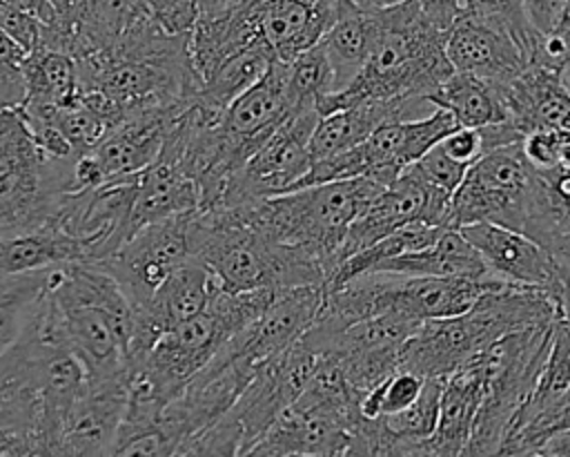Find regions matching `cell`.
I'll use <instances>...</instances> for the list:
<instances>
[{"label":"cell","mask_w":570,"mask_h":457,"mask_svg":"<svg viewBox=\"0 0 570 457\" xmlns=\"http://www.w3.org/2000/svg\"><path fill=\"white\" fill-rule=\"evenodd\" d=\"M285 74L287 60L274 58L267 71L225 107L220 129L238 167L247 163V158L292 111L285 89Z\"/></svg>","instance_id":"obj_15"},{"label":"cell","mask_w":570,"mask_h":457,"mask_svg":"<svg viewBox=\"0 0 570 457\" xmlns=\"http://www.w3.org/2000/svg\"><path fill=\"white\" fill-rule=\"evenodd\" d=\"M24 49L0 29V109H18L27 96Z\"/></svg>","instance_id":"obj_35"},{"label":"cell","mask_w":570,"mask_h":457,"mask_svg":"<svg viewBox=\"0 0 570 457\" xmlns=\"http://www.w3.org/2000/svg\"><path fill=\"white\" fill-rule=\"evenodd\" d=\"M443 47L454 71L483 78L501 89L528 67V54L505 22L465 9L445 29Z\"/></svg>","instance_id":"obj_11"},{"label":"cell","mask_w":570,"mask_h":457,"mask_svg":"<svg viewBox=\"0 0 570 457\" xmlns=\"http://www.w3.org/2000/svg\"><path fill=\"white\" fill-rule=\"evenodd\" d=\"M372 272L401 276H483L490 274L479 252L468 243L459 227H445L441 236L421 250L403 252L379 261ZM367 270V272H370Z\"/></svg>","instance_id":"obj_23"},{"label":"cell","mask_w":570,"mask_h":457,"mask_svg":"<svg viewBox=\"0 0 570 457\" xmlns=\"http://www.w3.org/2000/svg\"><path fill=\"white\" fill-rule=\"evenodd\" d=\"M125 406V375H89L60 421L53 455H111Z\"/></svg>","instance_id":"obj_12"},{"label":"cell","mask_w":570,"mask_h":457,"mask_svg":"<svg viewBox=\"0 0 570 457\" xmlns=\"http://www.w3.org/2000/svg\"><path fill=\"white\" fill-rule=\"evenodd\" d=\"M497 223L543 247L559 234V218L541 172L523 156L521 143L483 152L452 194L448 225Z\"/></svg>","instance_id":"obj_4"},{"label":"cell","mask_w":570,"mask_h":457,"mask_svg":"<svg viewBox=\"0 0 570 457\" xmlns=\"http://www.w3.org/2000/svg\"><path fill=\"white\" fill-rule=\"evenodd\" d=\"M318 116L321 114L314 105L292 109L247 158V163L229 178L220 201L214 207L294 189L312 167L309 140Z\"/></svg>","instance_id":"obj_8"},{"label":"cell","mask_w":570,"mask_h":457,"mask_svg":"<svg viewBox=\"0 0 570 457\" xmlns=\"http://www.w3.org/2000/svg\"><path fill=\"white\" fill-rule=\"evenodd\" d=\"M441 388L443 379H425L421 395L407 408L392 415H379L392 439V455H419L421 444L436 428Z\"/></svg>","instance_id":"obj_30"},{"label":"cell","mask_w":570,"mask_h":457,"mask_svg":"<svg viewBox=\"0 0 570 457\" xmlns=\"http://www.w3.org/2000/svg\"><path fill=\"white\" fill-rule=\"evenodd\" d=\"M33 328L65 343L91 377L125 375L134 337V308L120 283L98 263L51 268Z\"/></svg>","instance_id":"obj_1"},{"label":"cell","mask_w":570,"mask_h":457,"mask_svg":"<svg viewBox=\"0 0 570 457\" xmlns=\"http://www.w3.org/2000/svg\"><path fill=\"white\" fill-rule=\"evenodd\" d=\"M374 36H376L374 11H363L341 0L334 22L327 27L323 38L318 40L332 69L334 91L345 89L361 74L372 51Z\"/></svg>","instance_id":"obj_25"},{"label":"cell","mask_w":570,"mask_h":457,"mask_svg":"<svg viewBox=\"0 0 570 457\" xmlns=\"http://www.w3.org/2000/svg\"><path fill=\"white\" fill-rule=\"evenodd\" d=\"M22 105H31V103H22ZM33 107L45 109V114L49 116V120L53 123V127L67 140V145L73 149L76 156L89 152L109 129V123L80 98L58 107H51V105H33Z\"/></svg>","instance_id":"obj_33"},{"label":"cell","mask_w":570,"mask_h":457,"mask_svg":"<svg viewBox=\"0 0 570 457\" xmlns=\"http://www.w3.org/2000/svg\"><path fill=\"white\" fill-rule=\"evenodd\" d=\"M483 397L479 372L468 363L443 379L434 432L421 444L419 455H463Z\"/></svg>","instance_id":"obj_22"},{"label":"cell","mask_w":570,"mask_h":457,"mask_svg":"<svg viewBox=\"0 0 570 457\" xmlns=\"http://www.w3.org/2000/svg\"><path fill=\"white\" fill-rule=\"evenodd\" d=\"M218 288L216 276L198 259H189L176 268L154 296L134 310L129 363L145 354L158 334L205 310Z\"/></svg>","instance_id":"obj_14"},{"label":"cell","mask_w":570,"mask_h":457,"mask_svg":"<svg viewBox=\"0 0 570 457\" xmlns=\"http://www.w3.org/2000/svg\"><path fill=\"white\" fill-rule=\"evenodd\" d=\"M421 11L443 31L452 25V20L459 16L461 11V2L459 0H416Z\"/></svg>","instance_id":"obj_44"},{"label":"cell","mask_w":570,"mask_h":457,"mask_svg":"<svg viewBox=\"0 0 570 457\" xmlns=\"http://www.w3.org/2000/svg\"><path fill=\"white\" fill-rule=\"evenodd\" d=\"M430 100L436 107L450 111L459 127L479 129L485 125L508 120L503 89L463 71H452L436 87Z\"/></svg>","instance_id":"obj_27"},{"label":"cell","mask_w":570,"mask_h":457,"mask_svg":"<svg viewBox=\"0 0 570 457\" xmlns=\"http://www.w3.org/2000/svg\"><path fill=\"white\" fill-rule=\"evenodd\" d=\"M508 120L525 136L534 129L570 134V91L559 74L528 65L503 87Z\"/></svg>","instance_id":"obj_20"},{"label":"cell","mask_w":570,"mask_h":457,"mask_svg":"<svg viewBox=\"0 0 570 457\" xmlns=\"http://www.w3.org/2000/svg\"><path fill=\"white\" fill-rule=\"evenodd\" d=\"M539 172L546 181L550 201L554 205V212L559 218V230H561V234H566V232H570V169L557 165V167L539 169Z\"/></svg>","instance_id":"obj_41"},{"label":"cell","mask_w":570,"mask_h":457,"mask_svg":"<svg viewBox=\"0 0 570 457\" xmlns=\"http://www.w3.org/2000/svg\"><path fill=\"white\" fill-rule=\"evenodd\" d=\"M568 136L570 134H561L552 129H534L521 138V152L537 169L557 167L561 145Z\"/></svg>","instance_id":"obj_40"},{"label":"cell","mask_w":570,"mask_h":457,"mask_svg":"<svg viewBox=\"0 0 570 457\" xmlns=\"http://www.w3.org/2000/svg\"><path fill=\"white\" fill-rule=\"evenodd\" d=\"M27 96L31 105H69L80 98V80L76 58L65 49L36 47L24 60Z\"/></svg>","instance_id":"obj_28"},{"label":"cell","mask_w":570,"mask_h":457,"mask_svg":"<svg viewBox=\"0 0 570 457\" xmlns=\"http://www.w3.org/2000/svg\"><path fill=\"white\" fill-rule=\"evenodd\" d=\"M557 317L554 299L546 288L499 281L488 288L470 310L423 321L399 348V368L416 372L423 379H445L468 366L499 337L550 323Z\"/></svg>","instance_id":"obj_3"},{"label":"cell","mask_w":570,"mask_h":457,"mask_svg":"<svg viewBox=\"0 0 570 457\" xmlns=\"http://www.w3.org/2000/svg\"><path fill=\"white\" fill-rule=\"evenodd\" d=\"M548 252L552 256V272H554L550 294L554 299L559 317L570 323V232L559 234L548 245Z\"/></svg>","instance_id":"obj_38"},{"label":"cell","mask_w":570,"mask_h":457,"mask_svg":"<svg viewBox=\"0 0 570 457\" xmlns=\"http://www.w3.org/2000/svg\"><path fill=\"white\" fill-rule=\"evenodd\" d=\"M49 270L0 274V354L11 350L31 325L49 283Z\"/></svg>","instance_id":"obj_29"},{"label":"cell","mask_w":570,"mask_h":457,"mask_svg":"<svg viewBox=\"0 0 570 457\" xmlns=\"http://www.w3.org/2000/svg\"><path fill=\"white\" fill-rule=\"evenodd\" d=\"M198 207L200 192L196 183L171 158L158 154L156 161L134 174L129 236L145 225Z\"/></svg>","instance_id":"obj_21"},{"label":"cell","mask_w":570,"mask_h":457,"mask_svg":"<svg viewBox=\"0 0 570 457\" xmlns=\"http://www.w3.org/2000/svg\"><path fill=\"white\" fill-rule=\"evenodd\" d=\"M318 354L301 341L258 366L225 415L187 439L178 455H249L276 417L303 392Z\"/></svg>","instance_id":"obj_6"},{"label":"cell","mask_w":570,"mask_h":457,"mask_svg":"<svg viewBox=\"0 0 570 457\" xmlns=\"http://www.w3.org/2000/svg\"><path fill=\"white\" fill-rule=\"evenodd\" d=\"M323 303V285H296L276 290L269 305L240 332H236L225 348L261 366L269 357L294 346L314 323Z\"/></svg>","instance_id":"obj_13"},{"label":"cell","mask_w":570,"mask_h":457,"mask_svg":"<svg viewBox=\"0 0 570 457\" xmlns=\"http://www.w3.org/2000/svg\"><path fill=\"white\" fill-rule=\"evenodd\" d=\"M347 444L350 426L345 419L296 399L276 417L249 455H345Z\"/></svg>","instance_id":"obj_19"},{"label":"cell","mask_w":570,"mask_h":457,"mask_svg":"<svg viewBox=\"0 0 570 457\" xmlns=\"http://www.w3.org/2000/svg\"><path fill=\"white\" fill-rule=\"evenodd\" d=\"M73 261H82L78 241L51 223L0 232V274L49 270Z\"/></svg>","instance_id":"obj_24"},{"label":"cell","mask_w":570,"mask_h":457,"mask_svg":"<svg viewBox=\"0 0 570 457\" xmlns=\"http://www.w3.org/2000/svg\"><path fill=\"white\" fill-rule=\"evenodd\" d=\"M539 455H548V457L563 455V457H570V426L563 428V430H557L554 435H550V437L541 444L537 457H539Z\"/></svg>","instance_id":"obj_45"},{"label":"cell","mask_w":570,"mask_h":457,"mask_svg":"<svg viewBox=\"0 0 570 457\" xmlns=\"http://www.w3.org/2000/svg\"><path fill=\"white\" fill-rule=\"evenodd\" d=\"M550 332L552 321L508 332L470 361L481 377L483 397L463 455L501 453L508 426L546 359Z\"/></svg>","instance_id":"obj_7"},{"label":"cell","mask_w":570,"mask_h":457,"mask_svg":"<svg viewBox=\"0 0 570 457\" xmlns=\"http://www.w3.org/2000/svg\"><path fill=\"white\" fill-rule=\"evenodd\" d=\"M552 31L563 40V45H566L568 51H570V0H563L561 18H559V22H557V27H554Z\"/></svg>","instance_id":"obj_47"},{"label":"cell","mask_w":570,"mask_h":457,"mask_svg":"<svg viewBox=\"0 0 570 457\" xmlns=\"http://www.w3.org/2000/svg\"><path fill=\"white\" fill-rule=\"evenodd\" d=\"M274 56L263 45H252L220 62L200 87V96L218 109H225L236 96L252 87L269 67Z\"/></svg>","instance_id":"obj_31"},{"label":"cell","mask_w":570,"mask_h":457,"mask_svg":"<svg viewBox=\"0 0 570 457\" xmlns=\"http://www.w3.org/2000/svg\"><path fill=\"white\" fill-rule=\"evenodd\" d=\"M414 165H416V169H419L432 185H436V187H441V189H445V192H450V194H454V189L459 187L461 178L465 176V172H468V167H470V165H465V163L454 161V158L441 147V143L432 145Z\"/></svg>","instance_id":"obj_37"},{"label":"cell","mask_w":570,"mask_h":457,"mask_svg":"<svg viewBox=\"0 0 570 457\" xmlns=\"http://www.w3.org/2000/svg\"><path fill=\"white\" fill-rule=\"evenodd\" d=\"M570 388V323L561 317L552 321L550 346L546 359L534 377V383L521 406L517 408L503 444L519 430L530 426L539 415L548 412ZM503 448V446H501ZM501 455V453H499Z\"/></svg>","instance_id":"obj_26"},{"label":"cell","mask_w":570,"mask_h":457,"mask_svg":"<svg viewBox=\"0 0 570 457\" xmlns=\"http://www.w3.org/2000/svg\"><path fill=\"white\" fill-rule=\"evenodd\" d=\"M243 2L247 0H198V7H200V16H218L240 7Z\"/></svg>","instance_id":"obj_46"},{"label":"cell","mask_w":570,"mask_h":457,"mask_svg":"<svg viewBox=\"0 0 570 457\" xmlns=\"http://www.w3.org/2000/svg\"><path fill=\"white\" fill-rule=\"evenodd\" d=\"M258 42L278 60H292L316 45L334 22L341 2L247 0L243 2Z\"/></svg>","instance_id":"obj_17"},{"label":"cell","mask_w":570,"mask_h":457,"mask_svg":"<svg viewBox=\"0 0 570 457\" xmlns=\"http://www.w3.org/2000/svg\"><path fill=\"white\" fill-rule=\"evenodd\" d=\"M459 232L479 252L485 270L508 283L537 285L550 292L552 288V256L548 247L534 239L497 225V223H468Z\"/></svg>","instance_id":"obj_18"},{"label":"cell","mask_w":570,"mask_h":457,"mask_svg":"<svg viewBox=\"0 0 570 457\" xmlns=\"http://www.w3.org/2000/svg\"><path fill=\"white\" fill-rule=\"evenodd\" d=\"M439 143L454 161L465 163V165H472L485 152L481 129H476V127H456Z\"/></svg>","instance_id":"obj_42"},{"label":"cell","mask_w":570,"mask_h":457,"mask_svg":"<svg viewBox=\"0 0 570 457\" xmlns=\"http://www.w3.org/2000/svg\"><path fill=\"white\" fill-rule=\"evenodd\" d=\"M374 20L376 36L365 67L352 85L318 98V114L358 100H430L454 71L443 47L445 31L421 11L416 0L374 11Z\"/></svg>","instance_id":"obj_2"},{"label":"cell","mask_w":570,"mask_h":457,"mask_svg":"<svg viewBox=\"0 0 570 457\" xmlns=\"http://www.w3.org/2000/svg\"><path fill=\"white\" fill-rule=\"evenodd\" d=\"M450 201L452 194L432 185L412 163L394 181H390L352 221L341 245L338 265L354 252L376 243L405 223L421 221L428 225L450 227Z\"/></svg>","instance_id":"obj_10"},{"label":"cell","mask_w":570,"mask_h":457,"mask_svg":"<svg viewBox=\"0 0 570 457\" xmlns=\"http://www.w3.org/2000/svg\"><path fill=\"white\" fill-rule=\"evenodd\" d=\"M459 2H461V9H465V11L505 22L514 31V36L521 40V45L528 54V65H530V54H532V47H534L539 33L528 22L521 0H459Z\"/></svg>","instance_id":"obj_36"},{"label":"cell","mask_w":570,"mask_h":457,"mask_svg":"<svg viewBox=\"0 0 570 457\" xmlns=\"http://www.w3.org/2000/svg\"><path fill=\"white\" fill-rule=\"evenodd\" d=\"M383 187L370 176H354L243 201L240 207L267 239L312 256L327 281L338 265L347 227Z\"/></svg>","instance_id":"obj_5"},{"label":"cell","mask_w":570,"mask_h":457,"mask_svg":"<svg viewBox=\"0 0 570 457\" xmlns=\"http://www.w3.org/2000/svg\"><path fill=\"white\" fill-rule=\"evenodd\" d=\"M423 386H425V379L421 375L399 368L361 397L358 410L363 417H370V419L379 415L399 412L421 395Z\"/></svg>","instance_id":"obj_34"},{"label":"cell","mask_w":570,"mask_h":457,"mask_svg":"<svg viewBox=\"0 0 570 457\" xmlns=\"http://www.w3.org/2000/svg\"><path fill=\"white\" fill-rule=\"evenodd\" d=\"M285 89L292 109L298 107H316V100L334 91L332 69L321 42L307 47L292 60H287Z\"/></svg>","instance_id":"obj_32"},{"label":"cell","mask_w":570,"mask_h":457,"mask_svg":"<svg viewBox=\"0 0 570 457\" xmlns=\"http://www.w3.org/2000/svg\"><path fill=\"white\" fill-rule=\"evenodd\" d=\"M559 78H561V82L568 87V91H570V60L561 67V71H559Z\"/></svg>","instance_id":"obj_49"},{"label":"cell","mask_w":570,"mask_h":457,"mask_svg":"<svg viewBox=\"0 0 570 457\" xmlns=\"http://www.w3.org/2000/svg\"><path fill=\"white\" fill-rule=\"evenodd\" d=\"M194 212H183L140 227L98 263L120 283L134 310L145 305L176 268L194 259Z\"/></svg>","instance_id":"obj_9"},{"label":"cell","mask_w":570,"mask_h":457,"mask_svg":"<svg viewBox=\"0 0 570 457\" xmlns=\"http://www.w3.org/2000/svg\"><path fill=\"white\" fill-rule=\"evenodd\" d=\"M521 4L528 22L537 33L552 31L563 11V0H521Z\"/></svg>","instance_id":"obj_43"},{"label":"cell","mask_w":570,"mask_h":457,"mask_svg":"<svg viewBox=\"0 0 570 457\" xmlns=\"http://www.w3.org/2000/svg\"><path fill=\"white\" fill-rule=\"evenodd\" d=\"M185 100L187 98L165 107L131 114L105 132V136L89 149L91 158L105 176V183L131 176L156 161L169 125Z\"/></svg>","instance_id":"obj_16"},{"label":"cell","mask_w":570,"mask_h":457,"mask_svg":"<svg viewBox=\"0 0 570 457\" xmlns=\"http://www.w3.org/2000/svg\"><path fill=\"white\" fill-rule=\"evenodd\" d=\"M350 2L352 7L356 9H363V11H381V9H387V7H394L403 0H345Z\"/></svg>","instance_id":"obj_48"},{"label":"cell","mask_w":570,"mask_h":457,"mask_svg":"<svg viewBox=\"0 0 570 457\" xmlns=\"http://www.w3.org/2000/svg\"><path fill=\"white\" fill-rule=\"evenodd\" d=\"M0 29L16 40L24 54H31L42 45V25L31 13L13 7L7 0H0Z\"/></svg>","instance_id":"obj_39"}]
</instances>
